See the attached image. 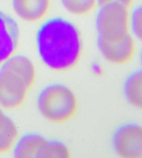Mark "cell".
Listing matches in <instances>:
<instances>
[{
  "instance_id": "13",
  "label": "cell",
  "mask_w": 142,
  "mask_h": 158,
  "mask_svg": "<svg viewBox=\"0 0 142 158\" xmlns=\"http://www.w3.org/2000/svg\"><path fill=\"white\" fill-rule=\"evenodd\" d=\"M64 9L76 16L87 15L98 6V0H61Z\"/></svg>"
},
{
  "instance_id": "6",
  "label": "cell",
  "mask_w": 142,
  "mask_h": 158,
  "mask_svg": "<svg viewBox=\"0 0 142 158\" xmlns=\"http://www.w3.org/2000/svg\"><path fill=\"white\" fill-rule=\"evenodd\" d=\"M138 43L131 33L116 41L96 40L101 56L109 63L118 65L129 63L135 58L138 52Z\"/></svg>"
},
{
  "instance_id": "11",
  "label": "cell",
  "mask_w": 142,
  "mask_h": 158,
  "mask_svg": "<svg viewBox=\"0 0 142 158\" xmlns=\"http://www.w3.org/2000/svg\"><path fill=\"white\" fill-rule=\"evenodd\" d=\"M123 94L130 106L142 110V68L133 72L126 78Z\"/></svg>"
},
{
  "instance_id": "4",
  "label": "cell",
  "mask_w": 142,
  "mask_h": 158,
  "mask_svg": "<svg viewBox=\"0 0 142 158\" xmlns=\"http://www.w3.org/2000/svg\"><path fill=\"white\" fill-rule=\"evenodd\" d=\"M95 29L97 38L106 41H116L130 34V8L115 4L99 6Z\"/></svg>"
},
{
  "instance_id": "10",
  "label": "cell",
  "mask_w": 142,
  "mask_h": 158,
  "mask_svg": "<svg viewBox=\"0 0 142 158\" xmlns=\"http://www.w3.org/2000/svg\"><path fill=\"white\" fill-rule=\"evenodd\" d=\"M18 135L15 121L0 106V154L12 150Z\"/></svg>"
},
{
  "instance_id": "9",
  "label": "cell",
  "mask_w": 142,
  "mask_h": 158,
  "mask_svg": "<svg viewBox=\"0 0 142 158\" xmlns=\"http://www.w3.org/2000/svg\"><path fill=\"white\" fill-rule=\"evenodd\" d=\"M45 139L37 132H28L18 137L12 148L13 156L18 158L36 157Z\"/></svg>"
},
{
  "instance_id": "8",
  "label": "cell",
  "mask_w": 142,
  "mask_h": 158,
  "mask_svg": "<svg viewBox=\"0 0 142 158\" xmlns=\"http://www.w3.org/2000/svg\"><path fill=\"white\" fill-rule=\"evenodd\" d=\"M52 0H12V8L18 18L27 23H37L46 18Z\"/></svg>"
},
{
  "instance_id": "1",
  "label": "cell",
  "mask_w": 142,
  "mask_h": 158,
  "mask_svg": "<svg viewBox=\"0 0 142 158\" xmlns=\"http://www.w3.org/2000/svg\"><path fill=\"white\" fill-rule=\"evenodd\" d=\"M37 52L47 68L67 72L80 61L83 40L78 27L62 17H53L42 22L36 35Z\"/></svg>"
},
{
  "instance_id": "3",
  "label": "cell",
  "mask_w": 142,
  "mask_h": 158,
  "mask_svg": "<svg viewBox=\"0 0 142 158\" xmlns=\"http://www.w3.org/2000/svg\"><path fill=\"white\" fill-rule=\"evenodd\" d=\"M37 107L47 120L62 123L70 120L77 112L78 100L71 88L60 83L47 85L40 92Z\"/></svg>"
},
{
  "instance_id": "5",
  "label": "cell",
  "mask_w": 142,
  "mask_h": 158,
  "mask_svg": "<svg viewBox=\"0 0 142 158\" xmlns=\"http://www.w3.org/2000/svg\"><path fill=\"white\" fill-rule=\"evenodd\" d=\"M113 149L123 158H142V125L128 122L121 125L114 132Z\"/></svg>"
},
{
  "instance_id": "14",
  "label": "cell",
  "mask_w": 142,
  "mask_h": 158,
  "mask_svg": "<svg viewBox=\"0 0 142 158\" xmlns=\"http://www.w3.org/2000/svg\"><path fill=\"white\" fill-rule=\"evenodd\" d=\"M130 33L142 44V4L130 11Z\"/></svg>"
},
{
  "instance_id": "2",
  "label": "cell",
  "mask_w": 142,
  "mask_h": 158,
  "mask_svg": "<svg viewBox=\"0 0 142 158\" xmlns=\"http://www.w3.org/2000/svg\"><path fill=\"white\" fill-rule=\"evenodd\" d=\"M36 79V69L28 56L14 54L0 64V106L14 110L23 105Z\"/></svg>"
},
{
  "instance_id": "15",
  "label": "cell",
  "mask_w": 142,
  "mask_h": 158,
  "mask_svg": "<svg viewBox=\"0 0 142 158\" xmlns=\"http://www.w3.org/2000/svg\"><path fill=\"white\" fill-rule=\"evenodd\" d=\"M135 1V0H98V6L106 4H115L130 8L134 4Z\"/></svg>"
},
{
  "instance_id": "16",
  "label": "cell",
  "mask_w": 142,
  "mask_h": 158,
  "mask_svg": "<svg viewBox=\"0 0 142 158\" xmlns=\"http://www.w3.org/2000/svg\"><path fill=\"white\" fill-rule=\"evenodd\" d=\"M139 58H140V64H141V66L142 68V47H141V50L140 51V53H139Z\"/></svg>"
},
{
  "instance_id": "12",
  "label": "cell",
  "mask_w": 142,
  "mask_h": 158,
  "mask_svg": "<svg viewBox=\"0 0 142 158\" xmlns=\"http://www.w3.org/2000/svg\"><path fill=\"white\" fill-rule=\"evenodd\" d=\"M70 157L69 148L61 141L54 139H45L36 157L67 158Z\"/></svg>"
},
{
  "instance_id": "7",
  "label": "cell",
  "mask_w": 142,
  "mask_h": 158,
  "mask_svg": "<svg viewBox=\"0 0 142 158\" xmlns=\"http://www.w3.org/2000/svg\"><path fill=\"white\" fill-rule=\"evenodd\" d=\"M19 39L20 29L18 22L0 10V64L15 54Z\"/></svg>"
}]
</instances>
